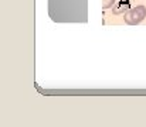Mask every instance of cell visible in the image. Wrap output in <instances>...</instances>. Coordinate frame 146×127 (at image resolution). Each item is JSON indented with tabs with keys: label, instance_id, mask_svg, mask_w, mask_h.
<instances>
[{
	"label": "cell",
	"instance_id": "2",
	"mask_svg": "<svg viewBox=\"0 0 146 127\" xmlns=\"http://www.w3.org/2000/svg\"><path fill=\"white\" fill-rule=\"evenodd\" d=\"M115 4V0H102V7L104 9H109Z\"/></svg>",
	"mask_w": 146,
	"mask_h": 127
},
{
	"label": "cell",
	"instance_id": "1",
	"mask_svg": "<svg viewBox=\"0 0 146 127\" xmlns=\"http://www.w3.org/2000/svg\"><path fill=\"white\" fill-rule=\"evenodd\" d=\"M145 17H146V6H136V7L131 9L125 14L123 20L129 26H136V24L142 23L145 20Z\"/></svg>",
	"mask_w": 146,
	"mask_h": 127
}]
</instances>
